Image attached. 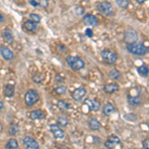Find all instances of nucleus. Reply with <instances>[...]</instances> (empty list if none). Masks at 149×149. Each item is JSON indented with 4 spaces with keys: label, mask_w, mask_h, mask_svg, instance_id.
Instances as JSON below:
<instances>
[{
    "label": "nucleus",
    "mask_w": 149,
    "mask_h": 149,
    "mask_svg": "<svg viewBox=\"0 0 149 149\" xmlns=\"http://www.w3.org/2000/svg\"><path fill=\"white\" fill-rule=\"evenodd\" d=\"M126 49L129 53L136 56H144L148 52V49L141 43H130L126 45Z\"/></svg>",
    "instance_id": "nucleus-1"
},
{
    "label": "nucleus",
    "mask_w": 149,
    "mask_h": 149,
    "mask_svg": "<svg viewBox=\"0 0 149 149\" xmlns=\"http://www.w3.org/2000/svg\"><path fill=\"white\" fill-rule=\"evenodd\" d=\"M67 64L69 65V67L74 71H80L85 67V62L79 57H74V56H68L66 59Z\"/></svg>",
    "instance_id": "nucleus-2"
},
{
    "label": "nucleus",
    "mask_w": 149,
    "mask_h": 149,
    "mask_svg": "<svg viewBox=\"0 0 149 149\" xmlns=\"http://www.w3.org/2000/svg\"><path fill=\"white\" fill-rule=\"evenodd\" d=\"M39 98H40L39 93L36 90H34V88H31V90L27 91V93H25L24 100H25V103L27 107H32L36 102H38Z\"/></svg>",
    "instance_id": "nucleus-3"
},
{
    "label": "nucleus",
    "mask_w": 149,
    "mask_h": 149,
    "mask_svg": "<svg viewBox=\"0 0 149 149\" xmlns=\"http://www.w3.org/2000/svg\"><path fill=\"white\" fill-rule=\"evenodd\" d=\"M100 57H102V59L105 63L110 64V65L116 63V61H117V55L115 54L113 51H111V50H107V49L103 50V51L100 53Z\"/></svg>",
    "instance_id": "nucleus-4"
},
{
    "label": "nucleus",
    "mask_w": 149,
    "mask_h": 149,
    "mask_svg": "<svg viewBox=\"0 0 149 149\" xmlns=\"http://www.w3.org/2000/svg\"><path fill=\"white\" fill-rule=\"evenodd\" d=\"M97 10L105 16H111L113 14V7L107 1H103L97 4Z\"/></svg>",
    "instance_id": "nucleus-5"
},
{
    "label": "nucleus",
    "mask_w": 149,
    "mask_h": 149,
    "mask_svg": "<svg viewBox=\"0 0 149 149\" xmlns=\"http://www.w3.org/2000/svg\"><path fill=\"white\" fill-rule=\"evenodd\" d=\"M23 145L25 149H39V144L34 138L26 136L23 139Z\"/></svg>",
    "instance_id": "nucleus-6"
},
{
    "label": "nucleus",
    "mask_w": 149,
    "mask_h": 149,
    "mask_svg": "<svg viewBox=\"0 0 149 149\" xmlns=\"http://www.w3.org/2000/svg\"><path fill=\"white\" fill-rule=\"evenodd\" d=\"M86 91L85 88H78L72 93V97L74 102H81L83 100V97L86 95Z\"/></svg>",
    "instance_id": "nucleus-7"
},
{
    "label": "nucleus",
    "mask_w": 149,
    "mask_h": 149,
    "mask_svg": "<svg viewBox=\"0 0 149 149\" xmlns=\"http://www.w3.org/2000/svg\"><path fill=\"white\" fill-rule=\"evenodd\" d=\"M50 129H51V131H52V133L55 138H57V139H64L65 138V132L62 130L61 127L59 125L52 124V125L50 126Z\"/></svg>",
    "instance_id": "nucleus-8"
},
{
    "label": "nucleus",
    "mask_w": 149,
    "mask_h": 149,
    "mask_svg": "<svg viewBox=\"0 0 149 149\" xmlns=\"http://www.w3.org/2000/svg\"><path fill=\"white\" fill-rule=\"evenodd\" d=\"M83 21L86 26H95L98 23L97 18L95 15H92V14H86V15L84 16Z\"/></svg>",
    "instance_id": "nucleus-9"
},
{
    "label": "nucleus",
    "mask_w": 149,
    "mask_h": 149,
    "mask_svg": "<svg viewBox=\"0 0 149 149\" xmlns=\"http://www.w3.org/2000/svg\"><path fill=\"white\" fill-rule=\"evenodd\" d=\"M0 53H1L2 57L5 60H7V61H10V60H12L14 58L13 52L6 46H1V48H0Z\"/></svg>",
    "instance_id": "nucleus-10"
},
{
    "label": "nucleus",
    "mask_w": 149,
    "mask_h": 149,
    "mask_svg": "<svg viewBox=\"0 0 149 149\" xmlns=\"http://www.w3.org/2000/svg\"><path fill=\"white\" fill-rule=\"evenodd\" d=\"M127 100H128L129 104L132 105V107H137V105L142 103V100L139 95H131L130 93L127 95Z\"/></svg>",
    "instance_id": "nucleus-11"
},
{
    "label": "nucleus",
    "mask_w": 149,
    "mask_h": 149,
    "mask_svg": "<svg viewBox=\"0 0 149 149\" xmlns=\"http://www.w3.org/2000/svg\"><path fill=\"white\" fill-rule=\"evenodd\" d=\"M85 103L88 107V109L91 110H93V111H97L98 109H100V103L98 100H90V98H88V100H85Z\"/></svg>",
    "instance_id": "nucleus-12"
},
{
    "label": "nucleus",
    "mask_w": 149,
    "mask_h": 149,
    "mask_svg": "<svg viewBox=\"0 0 149 149\" xmlns=\"http://www.w3.org/2000/svg\"><path fill=\"white\" fill-rule=\"evenodd\" d=\"M118 91H119V86L117 84H107V85L103 86V92L109 93V95L118 92Z\"/></svg>",
    "instance_id": "nucleus-13"
},
{
    "label": "nucleus",
    "mask_w": 149,
    "mask_h": 149,
    "mask_svg": "<svg viewBox=\"0 0 149 149\" xmlns=\"http://www.w3.org/2000/svg\"><path fill=\"white\" fill-rule=\"evenodd\" d=\"M30 115V118L33 119V120H37V119H43L45 118V112L41 109H35L32 110V111L29 113Z\"/></svg>",
    "instance_id": "nucleus-14"
},
{
    "label": "nucleus",
    "mask_w": 149,
    "mask_h": 149,
    "mask_svg": "<svg viewBox=\"0 0 149 149\" xmlns=\"http://www.w3.org/2000/svg\"><path fill=\"white\" fill-rule=\"evenodd\" d=\"M88 127H90L92 130L93 131H97L100 129V123L98 122V120L97 118H95V117H91V118H88Z\"/></svg>",
    "instance_id": "nucleus-15"
},
{
    "label": "nucleus",
    "mask_w": 149,
    "mask_h": 149,
    "mask_svg": "<svg viewBox=\"0 0 149 149\" xmlns=\"http://www.w3.org/2000/svg\"><path fill=\"white\" fill-rule=\"evenodd\" d=\"M24 28L26 29L27 31H29V32H36V31L38 30V26L37 24H36V22H34V21L32 20H27L24 22Z\"/></svg>",
    "instance_id": "nucleus-16"
},
{
    "label": "nucleus",
    "mask_w": 149,
    "mask_h": 149,
    "mask_svg": "<svg viewBox=\"0 0 149 149\" xmlns=\"http://www.w3.org/2000/svg\"><path fill=\"white\" fill-rule=\"evenodd\" d=\"M114 111H115V107H114V105L112 104V103L107 102L104 105H103V107H102V112H103V114H105V115H110V114L113 113Z\"/></svg>",
    "instance_id": "nucleus-17"
},
{
    "label": "nucleus",
    "mask_w": 149,
    "mask_h": 149,
    "mask_svg": "<svg viewBox=\"0 0 149 149\" xmlns=\"http://www.w3.org/2000/svg\"><path fill=\"white\" fill-rule=\"evenodd\" d=\"M2 37H3V40L5 41L6 43H9V44H11V43H13V34H12V32L10 30H8V29H5V30L2 32Z\"/></svg>",
    "instance_id": "nucleus-18"
},
{
    "label": "nucleus",
    "mask_w": 149,
    "mask_h": 149,
    "mask_svg": "<svg viewBox=\"0 0 149 149\" xmlns=\"http://www.w3.org/2000/svg\"><path fill=\"white\" fill-rule=\"evenodd\" d=\"M15 93V88L12 85H6L4 86V95L6 97H12Z\"/></svg>",
    "instance_id": "nucleus-19"
},
{
    "label": "nucleus",
    "mask_w": 149,
    "mask_h": 149,
    "mask_svg": "<svg viewBox=\"0 0 149 149\" xmlns=\"http://www.w3.org/2000/svg\"><path fill=\"white\" fill-rule=\"evenodd\" d=\"M137 72L141 77H147L149 74V68L145 65H142L137 68Z\"/></svg>",
    "instance_id": "nucleus-20"
},
{
    "label": "nucleus",
    "mask_w": 149,
    "mask_h": 149,
    "mask_svg": "<svg viewBox=\"0 0 149 149\" xmlns=\"http://www.w3.org/2000/svg\"><path fill=\"white\" fill-rule=\"evenodd\" d=\"M120 77H121L120 72L117 71L116 69H112L111 71L109 72V78H111L112 80L117 81V80H119V79H120Z\"/></svg>",
    "instance_id": "nucleus-21"
},
{
    "label": "nucleus",
    "mask_w": 149,
    "mask_h": 149,
    "mask_svg": "<svg viewBox=\"0 0 149 149\" xmlns=\"http://www.w3.org/2000/svg\"><path fill=\"white\" fill-rule=\"evenodd\" d=\"M5 147L7 149H16L18 147V142H17V140L16 139H10V140L8 141V142L6 143V145H5Z\"/></svg>",
    "instance_id": "nucleus-22"
},
{
    "label": "nucleus",
    "mask_w": 149,
    "mask_h": 149,
    "mask_svg": "<svg viewBox=\"0 0 149 149\" xmlns=\"http://www.w3.org/2000/svg\"><path fill=\"white\" fill-rule=\"evenodd\" d=\"M58 124H59L60 126H62V127H66L67 125H68V118H67L65 115H61V116L58 118Z\"/></svg>",
    "instance_id": "nucleus-23"
},
{
    "label": "nucleus",
    "mask_w": 149,
    "mask_h": 149,
    "mask_svg": "<svg viewBox=\"0 0 149 149\" xmlns=\"http://www.w3.org/2000/svg\"><path fill=\"white\" fill-rule=\"evenodd\" d=\"M58 107H59L60 109L64 110V111H66V110H69L71 109V107H70V104L68 102H64V100H59L58 102Z\"/></svg>",
    "instance_id": "nucleus-24"
},
{
    "label": "nucleus",
    "mask_w": 149,
    "mask_h": 149,
    "mask_svg": "<svg viewBox=\"0 0 149 149\" xmlns=\"http://www.w3.org/2000/svg\"><path fill=\"white\" fill-rule=\"evenodd\" d=\"M115 2H116V4L120 7V8H123V9L127 8L129 5V0H115Z\"/></svg>",
    "instance_id": "nucleus-25"
},
{
    "label": "nucleus",
    "mask_w": 149,
    "mask_h": 149,
    "mask_svg": "<svg viewBox=\"0 0 149 149\" xmlns=\"http://www.w3.org/2000/svg\"><path fill=\"white\" fill-rule=\"evenodd\" d=\"M54 92H55V93H57V95H63L67 93V88L66 86H58V88H55Z\"/></svg>",
    "instance_id": "nucleus-26"
},
{
    "label": "nucleus",
    "mask_w": 149,
    "mask_h": 149,
    "mask_svg": "<svg viewBox=\"0 0 149 149\" xmlns=\"http://www.w3.org/2000/svg\"><path fill=\"white\" fill-rule=\"evenodd\" d=\"M107 140H109L110 142L114 143L115 145H120V144H121L120 139L117 137L116 135H109V139H107Z\"/></svg>",
    "instance_id": "nucleus-27"
},
{
    "label": "nucleus",
    "mask_w": 149,
    "mask_h": 149,
    "mask_svg": "<svg viewBox=\"0 0 149 149\" xmlns=\"http://www.w3.org/2000/svg\"><path fill=\"white\" fill-rule=\"evenodd\" d=\"M43 80H44V76L41 74H37L33 77V81H34L36 84H41V81H42Z\"/></svg>",
    "instance_id": "nucleus-28"
},
{
    "label": "nucleus",
    "mask_w": 149,
    "mask_h": 149,
    "mask_svg": "<svg viewBox=\"0 0 149 149\" xmlns=\"http://www.w3.org/2000/svg\"><path fill=\"white\" fill-rule=\"evenodd\" d=\"M29 18L32 19V21H34V22H40L41 21V17L38 14H35V13H31L30 15H29Z\"/></svg>",
    "instance_id": "nucleus-29"
},
{
    "label": "nucleus",
    "mask_w": 149,
    "mask_h": 149,
    "mask_svg": "<svg viewBox=\"0 0 149 149\" xmlns=\"http://www.w3.org/2000/svg\"><path fill=\"white\" fill-rule=\"evenodd\" d=\"M18 132V126L16 125V124H12L10 126V130H9V133L11 134V135H14V134H16Z\"/></svg>",
    "instance_id": "nucleus-30"
},
{
    "label": "nucleus",
    "mask_w": 149,
    "mask_h": 149,
    "mask_svg": "<svg viewBox=\"0 0 149 149\" xmlns=\"http://www.w3.org/2000/svg\"><path fill=\"white\" fill-rule=\"evenodd\" d=\"M104 146H105L107 148H109V149H114V148H115V146H116V145H115L114 143L110 142L109 140H107V141L104 142Z\"/></svg>",
    "instance_id": "nucleus-31"
},
{
    "label": "nucleus",
    "mask_w": 149,
    "mask_h": 149,
    "mask_svg": "<svg viewBox=\"0 0 149 149\" xmlns=\"http://www.w3.org/2000/svg\"><path fill=\"white\" fill-rule=\"evenodd\" d=\"M39 5L42 6L43 8H47L49 6V0H39Z\"/></svg>",
    "instance_id": "nucleus-32"
},
{
    "label": "nucleus",
    "mask_w": 149,
    "mask_h": 149,
    "mask_svg": "<svg viewBox=\"0 0 149 149\" xmlns=\"http://www.w3.org/2000/svg\"><path fill=\"white\" fill-rule=\"evenodd\" d=\"M142 146H143V149H149V137L145 138L142 141Z\"/></svg>",
    "instance_id": "nucleus-33"
},
{
    "label": "nucleus",
    "mask_w": 149,
    "mask_h": 149,
    "mask_svg": "<svg viewBox=\"0 0 149 149\" xmlns=\"http://www.w3.org/2000/svg\"><path fill=\"white\" fill-rule=\"evenodd\" d=\"M85 34H86V36H88V37L92 38V37H93V30H92V29L88 28V29H86V30Z\"/></svg>",
    "instance_id": "nucleus-34"
},
{
    "label": "nucleus",
    "mask_w": 149,
    "mask_h": 149,
    "mask_svg": "<svg viewBox=\"0 0 149 149\" xmlns=\"http://www.w3.org/2000/svg\"><path fill=\"white\" fill-rule=\"evenodd\" d=\"M29 2H30V4L32 6H34V7H37V6H39V3L38 2H36L35 0H29Z\"/></svg>",
    "instance_id": "nucleus-35"
},
{
    "label": "nucleus",
    "mask_w": 149,
    "mask_h": 149,
    "mask_svg": "<svg viewBox=\"0 0 149 149\" xmlns=\"http://www.w3.org/2000/svg\"><path fill=\"white\" fill-rule=\"evenodd\" d=\"M3 107H4V103L2 102H0V111L3 109Z\"/></svg>",
    "instance_id": "nucleus-36"
},
{
    "label": "nucleus",
    "mask_w": 149,
    "mask_h": 149,
    "mask_svg": "<svg viewBox=\"0 0 149 149\" xmlns=\"http://www.w3.org/2000/svg\"><path fill=\"white\" fill-rule=\"evenodd\" d=\"M4 21V17L2 16V14H0V22H3Z\"/></svg>",
    "instance_id": "nucleus-37"
},
{
    "label": "nucleus",
    "mask_w": 149,
    "mask_h": 149,
    "mask_svg": "<svg viewBox=\"0 0 149 149\" xmlns=\"http://www.w3.org/2000/svg\"><path fill=\"white\" fill-rule=\"evenodd\" d=\"M136 1L138 2V3H140V4H142V3H144V2L146 1V0H136Z\"/></svg>",
    "instance_id": "nucleus-38"
},
{
    "label": "nucleus",
    "mask_w": 149,
    "mask_h": 149,
    "mask_svg": "<svg viewBox=\"0 0 149 149\" xmlns=\"http://www.w3.org/2000/svg\"><path fill=\"white\" fill-rule=\"evenodd\" d=\"M135 149H136V148H135Z\"/></svg>",
    "instance_id": "nucleus-39"
}]
</instances>
